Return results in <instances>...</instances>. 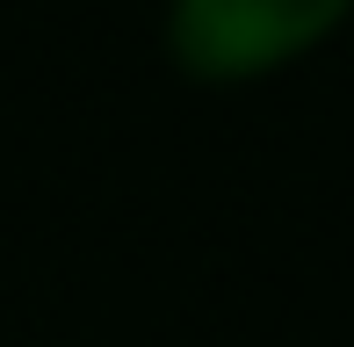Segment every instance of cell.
<instances>
[{
    "instance_id": "cell-1",
    "label": "cell",
    "mask_w": 354,
    "mask_h": 347,
    "mask_svg": "<svg viewBox=\"0 0 354 347\" xmlns=\"http://www.w3.org/2000/svg\"><path fill=\"white\" fill-rule=\"evenodd\" d=\"M354 0H174L167 51L196 80H253L311 51Z\"/></svg>"
}]
</instances>
